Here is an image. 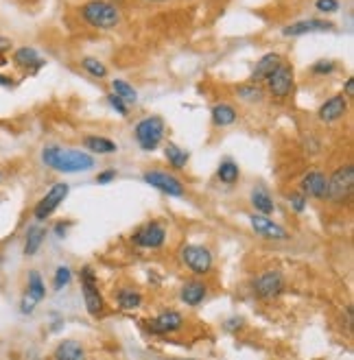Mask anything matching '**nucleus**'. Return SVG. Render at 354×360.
<instances>
[{"label": "nucleus", "instance_id": "obj_1", "mask_svg": "<svg viewBox=\"0 0 354 360\" xmlns=\"http://www.w3.org/2000/svg\"><path fill=\"white\" fill-rule=\"evenodd\" d=\"M42 162L57 173H88L94 168V158L86 151L64 149V146H44L42 151Z\"/></svg>", "mask_w": 354, "mask_h": 360}, {"label": "nucleus", "instance_id": "obj_2", "mask_svg": "<svg viewBox=\"0 0 354 360\" xmlns=\"http://www.w3.org/2000/svg\"><path fill=\"white\" fill-rule=\"evenodd\" d=\"M81 15L83 20L99 31H110L120 22V13L112 3H106V0H90L81 7Z\"/></svg>", "mask_w": 354, "mask_h": 360}, {"label": "nucleus", "instance_id": "obj_3", "mask_svg": "<svg viewBox=\"0 0 354 360\" xmlns=\"http://www.w3.org/2000/svg\"><path fill=\"white\" fill-rule=\"evenodd\" d=\"M352 188H354V166L346 164L328 177L326 199L332 203H343L352 197Z\"/></svg>", "mask_w": 354, "mask_h": 360}, {"label": "nucleus", "instance_id": "obj_4", "mask_svg": "<svg viewBox=\"0 0 354 360\" xmlns=\"http://www.w3.org/2000/svg\"><path fill=\"white\" fill-rule=\"evenodd\" d=\"M164 120L160 116H147L136 124V140L144 151H156L164 138Z\"/></svg>", "mask_w": 354, "mask_h": 360}, {"label": "nucleus", "instance_id": "obj_5", "mask_svg": "<svg viewBox=\"0 0 354 360\" xmlns=\"http://www.w3.org/2000/svg\"><path fill=\"white\" fill-rule=\"evenodd\" d=\"M81 290H83V300H86V310L92 316H101L103 310H106V302H103V295L99 290L96 273L90 266L81 269Z\"/></svg>", "mask_w": 354, "mask_h": 360}, {"label": "nucleus", "instance_id": "obj_6", "mask_svg": "<svg viewBox=\"0 0 354 360\" xmlns=\"http://www.w3.org/2000/svg\"><path fill=\"white\" fill-rule=\"evenodd\" d=\"M182 262L189 271L197 275H206L213 271V253L203 245H186L182 249Z\"/></svg>", "mask_w": 354, "mask_h": 360}, {"label": "nucleus", "instance_id": "obj_7", "mask_svg": "<svg viewBox=\"0 0 354 360\" xmlns=\"http://www.w3.org/2000/svg\"><path fill=\"white\" fill-rule=\"evenodd\" d=\"M68 184H55L49 193L42 197L39 201H37V205L33 207V217H35V221H46L53 212L61 205V201H64L66 197H68Z\"/></svg>", "mask_w": 354, "mask_h": 360}, {"label": "nucleus", "instance_id": "obj_8", "mask_svg": "<svg viewBox=\"0 0 354 360\" xmlns=\"http://www.w3.org/2000/svg\"><path fill=\"white\" fill-rule=\"evenodd\" d=\"M265 83H267V90L276 98H286L293 92V68L282 61L280 66L265 79Z\"/></svg>", "mask_w": 354, "mask_h": 360}, {"label": "nucleus", "instance_id": "obj_9", "mask_svg": "<svg viewBox=\"0 0 354 360\" xmlns=\"http://www.w3.org/2000/svg\"><path fill=\"white\" fill-rule=\"evenodd\" d=\"M284 278L280 271H267L254 282V295L260 300H276L284 292Z\"/></svg>", "mask_w": 354, "mask_h": 360}, {"label": "nucleus", "instance_id": "obj_10", "mask_svg": "<svg viewBox=\"0 0 354 360\" xmlns=\"http://www.w3.org/2000/svg\"><path fill=\"white\" fill-rule=\"evenodd\" d=\"M142 179L147 181L151 188L160 190V193L169 195V197H184V193H186L182 181L175 175H169L164 171H147L142 175Z\"/></svg>", "mask_w": 354, "mask_h": 360}, {"label": "nucleus", "instance_id": "obj_11", "mask_svg": "<svg viewBox=\"0 0 354 360\" xmlns=\"http://www.w3.org/2000/svg\"><path fill=\"white\" fill-rule=\"evenodd\" d=\"M166 240V229L158 221H151L147 225H142L136 234L132 236V243L142 247V249H158Z\"/></svg>", "mask_w": 354, "mask_h": 360}, {"label": "nucleus", "instance_id": "obj_12", "mask_svg": "<svg viewBox=\"0 0 354 360\" xmlns=\"http://www.w3.org/2000/svg\"><path fill=\"white\" fill-rule=\"evenodd\" d=\"M332 22L328 20H315V18H308V20H300V22L293 25H286L282 29L284 37H300V35H308V33H324V31H332Z\"/></svg>", "mask_w": 354, "mask_h": 360}, {"label": "nucleus", "instance_id": "obj_13", "mask_svg": "<svg viewBox=\"0 0 354 360\" xmlns=\"http://www.w3.org/2000/svg\"><path fill=\"white\" fill-rule=\"evenodd\" d=\"M184 326V316L177 310H164L158 316L149 321V332L153 334H173L177 330H182Z\"/></svg>", "mask_w": 354, "mask_h": 360}, {"label": "nucleus", "instance_id": "obj_14", "mask_svg": "<svg viewBox=\"0 0 354 360\" xmlns=\"http://www.w3.org/2000/svg\"><path fill=\"white\" fill-rule=\"evenodd\" d=\"M249 223H252L254 231L265 238H272V240H286L289 234H286V229L280 227L278 223H274L272 219H267L265 214H252L249 217Z\"/></svg>", "mask_w": 354, "mask_h": 360}, {"label": "nucleus", "instance_id": "obj_15", "mask_svg": "<svg viewBox=\"0 0 354 360\" xmlns=\"http://www.w3.org/2000/svg\"><path fill=\"white\" fill-rule=\"evenodd\" d=\"M348 112V98L343 94L330 96L326 103H322V108L317 110V116L322 122H335L339 118H343Z\"/></svg>", "mask_w": 354, "mask_h": 360}, {"label": "nucleus", "instance_id": "obj_16", "mask_svg": "<svg viewBox=\"0 0 354 360\" xmlns=\"http://www.w3.org/2000/svg\"><path fill=\"white\" fill-rule=\"evenodd\" d=\"M326 186H328V177L322 171H310L302 179V193H304V197H313V199L324 201L326 199Z\"/></svg>", "mask_w": 354, "mask_h": 360}, {"label": "nucleus", "instance_id": "obj_17", "mask_svg": "<svg viewBox=\"0 0 354 360\" xmlns=\"http://www.w3.org/2000/svg\"><path fill=\"white\" fill-rule=\"evenodd\" d=\"M13 63L18 68H23V70H27V72H37L42 66H44V59L39 57V53L35 51V49H31V46H23V49H18L15 53H13Z\"/></svg>", "mask_w": 354, "mask_h": 360}, {"label": "nucleus", "instance_id": "obj_18", "mask_svg": "<svg viewBox=\"0 0 354 360\" xmlns=\"http://www.w3.org/2000/svg\"><path fill=\"white\" fill-rule=\"evenodd\" d=\"M53 360H88L86 347H83L75 338H66L61 341L55 352H53Z\"/></svg>", "mask_w": 354, "mask_h": 360}, {"label": "nucleus", "instance_id": "obj_19", "mask_svg": "<svg viewBox=\"0 0 354 360\" xmlns=\"http://www.w3.org/2000/svg\"><path fill=\"white\" fill-rule=\"evenodd\" d=\"M206 295H208V286L199 280H191V282H186L179 290V297L186 306H199L203 300H206Z\"/></svg>", "mask_w": 354, "mask_h": 360}, {"label": "nucleus", "instance_id": "obj_20", "mask_svg": "<svg viewBox=\"0 0 354 360\" xmlns=\"http://www.w3.org/2000/svg\"><path fill=\"white\" fill-rule=\"evenodd\" d=\"M282 63V57L278 53H267L258 63H256V68L252 72V83H258V81H265L269 75H272L278 66Z\"/></svg>", "mask_w": 354, "mask_h": 360}, {"label": "nucleus", "instance_id": "obj_21", "mask_svg": "<svg viewBox=\"0 0 354 360\" xmlns=\"http://www.w3.org/2000/svg\"><path fill=\"white\" fill-rule=\"evenodd\" d=\"M46 238V229L42 225H31L27 229V238H25V256H35V253L39 251L42 243H44Z\"/></svg>", "mask_w": 354, "mask_h": 360}, {"label": "nucleus", "instance_id": "obj_22", "mask_svg": "<svg viewBox=\"0 0 354 360\" xmlns=\"http://www.w3.org/2000/svg\"><path fill=\"white\" fill-rule=\"evenodd\" d=\"M27 297L33 300L35 304H39L42 300L46 297V284L42 280V275L37 271H29V278H27Z\"/></svg>", "mask_w": 354, "mask_h": 360}, {"label": "nucleus", "instance_id": "obj_23", "mask_svg": "<svg viewBox=\"0 0 354 360\" xmlns=\"http://www.w3.org/2000/svg\"><path fill=\"white\" fill-rule=\"evenodd\" d=\"M83 146H88L92 153H99V155H112L118 151V144L114 140L101 138V136H88L83 140Z\"/></svg>", "mask_w": 354, "mask_h": 360}, {"label": "nucleus", "instance_id": "obj_24", "mask_svg": "<svg viewBox=\"0 0 354 360\" xmlns=\"http://www.w3.org/2000/svg\"><path fill=\"white\" fill-rule=\"evenodd\" d=\"M210 114H213V122H215L217 127H230V124H234L236 118H239L236 110L232 108V105H227V103H217Z\"/></svg>", "mask_w": 354, "mask_h": 360}, {"label": "nucleus", "instance_id": "obj_25", "mask_svg": "<svg viewBox=\"0 0 354 360\" xmlns=\"http://www.w3.org/2000/svg\"><path fill=\"white\" fill-rule=\"evenodd\" d=\"M164 158L173 168H177V171L179 168H186V164H189V160H191L189 151H184L182 146H177L175 142H169L164 146Z\"/></svg>", "mask_w": 354, "mask_h": 360}, {"label": "nucleus", "instance_id": "obj_26", "mask_svg": "<svg viewBox=\"0 0 354 360\" xmlns=\"http://www.w3.org/2000/svg\"><path fill=\"white\" fill-rule=\"evenodd\" d=\"M116 304L120 310H138L142 306V295L134 288H120L116 292Z\"/></svg>", "mask_w": 354, "mask_h": 360}, {"label": "nucleus", "instance_id": "obj_27", "mask_svg": "<svg viewBox=\"0 0 354 360\" xmlns=\"http://www.w3.org/2000/svg\"><path fill=\"white\" fill-rule=\"evenodd\" d=\"M217 177H219V181H223V184H227V186L236 184L239 177H241L239 164H236L234 160H223V162L219 164V168H217Z\"/></svg>", "mask_w": 354, "mask_h": 360}, {"label": "nucleus", "instance_id": "obj_28", "mask_svg": "<svg viewBox=\"0 0 354 360\" xmlns=\"http://www.w3.org/2000/svg\"><path fill=\"white\" fill-rule=\"evenodd\" d=\"M112 90H114V94H116L118 98H122L127 105H132V103L138 101L136 88L129 86V83H127V81H122V79H114V81H112Z\"/></svg>", "mask_w": 354, "mask_h": 360}, {"label": "nucleus", "instance_id": "obj_29", "mask_svg": "<svg viewBox=\"0 0 354 360\" xmlns=\"http://www.w3.org/2000/svg\"><path fill=\"white\" fill-rule=\"evenodd\" d=\"M81 68L86 70L88 75L96 77V79H106L108 77V66L96 57H83L81 59Z\"/></svg>", "mask_w": 354, "mask_h": 360}, {"label": "nucleus", "instance_id": "obj_30", "mask_svg": "<svg viewBox=\"0 0 354 360\" xmlns=\"http://www.w3.org/2000/svg\"><path fill=\"white\" fill-rule=\"evenodd\" d=\"M252 205L260 212V214H272V212H274V199L260 188L252 193Z\"/></svg>", "mask_w": 354, "mask_h": 360}, {"label": "nucleus", "instance_id": "obj_31", "mask_svg": "<svg viewBox=\"0 0 354 360\" xmlns=\"http://www.w3.org/2000/svg\"><path fill=\"white\" fill-rule=\"evenodd\" d=\"M70 280H72V271H70V266L61 264V266H57V271H55V275H53V288H55V290L66 288V286L70 284Z\"/></svg>", "mask_w": 354, "mask_h": 360}, {"label": "nucleus", "instance_id": "obj_32", "mask_svg": "<svg viewBox=\"0 0 354 360\" xmlns=\"http://www.w3.org/2000/svg\"><path fill=\"white\" fill-rule=\"evenodd\" d=\"M236 94L243 101H249V103H256V101L263 98V90L256 86V83H245V86H239L236 88Z\"/></svg>", "mask_w": 354, "mask_h": 360}, {"label": "nucleus", "instance_id": "obj_33", "mask_svg": "<svg viewBox=\"0 0 354 360\" xmlns=\"http://www.w3.org/2000/svg\"><path fill=\"white\" fill-rule=\"evenodd\" d=\"M335 68H337V63L332 61V59H320V61L313 63V68H310V72H313L315 77H326V75H330V72H335Z\"/></svg>", "mask_w": 354, "mask_h": 360}, {"label": "nucleus", "instance_id": "obj_34", "mask_svg": "<svg viewBox=\"0 0 354 360\" xmlns=\"http://www.w3.org/2000/svg\"><path fill=\"white\" fill-rule=\"evenodd\" d=\"M108 103H110V108H112L114 112H118L120 116H127V114H129V105L125 103L122 98H118L116 94H110V96H108Z\"/></svg>", "mask_w": 354, "mask_h": 360}, {"label": "nucleus", "instance_id": "obj_35", "mask_svg": "<svg viewBox=\"0 0 354 360\" xmlns=\"http://www.w3.org/2000/svg\"><path fill=\"white\" fill-rule=\"evenodd\" d=\"M315 7L320 13H335L339 9V0H317Z\"/></svg>", "mask_w": 354, "mask_h": 360}, {"label": "nucleus", "instance_id": "obj_36", "mask_svg": "<svg viewBox=\"0 0 354 360\" xmlns=\"http://www.w3.org/2000/svg\"><path fill=\"white\" fill-rule=\"evenodd\" d=\"M289 203H291V207H293L296 212H304V210H306V197L300 195V193L291 195V197H289Z\"/></svg>", "mask_w": 354, "mask_h": 360}, {"label": "nucleus", "instance_id": "obj_37", "mask_svg": "<svg viewBox=\"0 0 354 360\" xmlns=\"http://www.w3.org/2000/svg\"><path fill=\"white\" fill-rule=\"evenodd\" d=\"M114 179H116V171H114V168H108V171L99 173V177H96L99 184H110V181H114Z\"/></svg>", "mask_w": 354, "mask_h": 360}, {"label": "nucleus", "instance_id": "obj_38", "mask_svg": "<svg viewBox=\"0 0 354 360\" xmlns=\"http://www.w3.org/2000/svg\"><path fill=\"white\" fill-rule=\"evenodd\" d=\"M7 51H11V39L5 37V35H0V55L7 53Z\"/></svg>", "mask_w": 354, "mask_h": 360}, {"label": "nucleus", "instance_id": "obj_39", "mask_svg": "<svg viewBox=\"0 0 354 360\" xmlns=\"http://www.w3.org/2000/svg\"><path fill=\"white\" fill-rule=\"evenodd\" d=\"M346 96H354V79L346 81Z\"/></svg>", "mask_w": 354, "mask_h": 360}, {"label": "nucleus", "instance_id": "obj_40", "mask_svg": "<svg viewBox=\"0 0 354 360\" xmlns=\"http://www.w3.org/2000/svg\"><path fill=\"white\" fill-rule=\"evenodd\" d=\"M0 86H5V88H13V81L5 75H0Z\"/></svg>", "mask_w": 354, "mask_h": 360}, {"label": "nucleus", "instance_id": "obj_41", "mask_svg": "<svg viewBox=\"0 0 354 360\" xmlns=\"http://www.w3.org/2000/svg\"><path fill=\"white\" fill-rule=\"evenodd\" d=\"M66 229H68V225H64V223H59V225L55 227V231H57V236H66Z\"/></svg>", "mask_w": 354, "mask_h": 360}, {"label": "nucleus", "instance_id": "obj_42", "mask_svg": "<svg viewBox=\"0 0 354 360\" xmlns=\"http://www.w3.org/2000/svg\"><path fill=\"white\" fill-rule=\"evenodd\" d=\"M153 3H162V0H153Z\"/></svg>", "mask_w": 354, "mask_h": 360}]
</instances>
